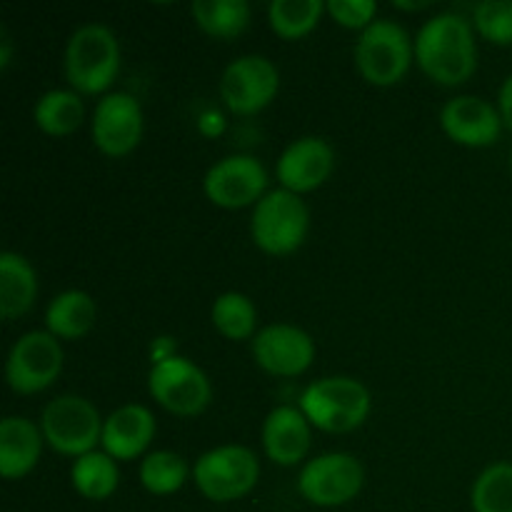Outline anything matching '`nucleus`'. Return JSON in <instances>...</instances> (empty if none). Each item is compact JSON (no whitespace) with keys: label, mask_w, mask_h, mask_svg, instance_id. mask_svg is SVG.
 Instances as JSON below:
<instances>
[{"label":"nucleus","mask_w":512,"mask_h":512,"mask_svg":"<svg viewBox=\"0 0 512 512\" xmlns=\"http://www.w3.org/2000/svg\"><path fill=\"white\" fill-rule=\"evenodd\" d=\"M415 63L433 83L455 88L478 68L473 25L465 15L445 10L420 25L415 35Z\"/></svg>","instance_id":"1"},{"label":"nucleus","mask_w":512,"mask_h":512,"mask_svg":"<svg viewBox=\"0 0 512 512\" xmlns=\"http://www.w3.org/2000/svg\"><path fill=\"white\" fill-rule=\"evenodd\" d=\"M65 78L80 95H98L113 85L120 73V43L103 23H85L65 45Z\"/></svg>","instance_id":"2"},{"label":"nucleus","mask_w":512,"mask_h":512,"mask_svg":"<svg viewBox=\"0 0 512 512\" xmlns=\"http://www.w3.org/2000/svg\"><path fill=\"white\" fill-rule=\"evenodd\" d=\"M370 405V393L360 380L330 375L305 385L298 408L310 425L325 433H350L368 420Z\"/></svg>","instance_id":"3"},{"label":"nucleus","mask_w":512,"mask_h":512,"mask_svg":"<svg viewBox=\"0 0 512 512\" xmlns=\"http://www.w3.org/2000/svg\"><path fill=\"white\" fill-rule=\"evenodd\" d=\"M353 58L358 73L370 85L390 88L408 75L415 60V40L395 20L375 18L368 28L360 30Z\"/></svg>","instance_id":"4"},{"label":"nucleus","mask_w":512,"mask_h":512,"mask_svg":"<svg viewBox=\"0 0 512 512\" xmlns=\"http://www.w3.org/2000/svg\"><path fill=\"white\" fill-rule=\"evenodd\" d=\"M310 228V210L303 198L278 188L255 203L250 218L253 243L268 255H290L305 243Z\"/></svg>","instance_id":"5"},{"label":"nucleus","mask_w":512,"mask_h":512,"mask_svg":"<svg viewBox=\"0 0 512 512\" xmlns=\"http://www.w3.org/2000/svg\"><path fill=\"white\" fill-rule=\"evenodd\" d=\"M193 480L213 503H233L258 485L260 460L245 445H220L195 460Z\"/></svg>","instance_id":"6"},{"label":"nucleus","mask_w":512,"mask_h":512,"mask_svg":"<svg viewBox=\"0 0 512 512\" xmlns=\"http://www.w3.org/2000/svg\"><path fill=\"white\" fill-rule=\"evenodd\" d=\"M103 423L98 408L83 395H60L50 400L40 415L45 443L68 458L93 453L103 438Z\"/></svg>","instance_id":"7"},{"label":"nucleus","mask_w":512,"mask_h":512,"mask_svg":"<svg viewBox=\"0 0 512 512\" xmlns=\"http://www.w3.org/2000/svg\"><path fill=\"white\" fill-rule=\"evenodd\" d=\"M63 345L48 330L20 335L5 360V380L15 395H35L48 390L63 373Z\"/></svg>","instance_id":"8"},{"label":"nucleus","mask_w":512,"mask_h":512,"mask_svg":"<svg viewBox=\"0 0 512 512\" xmlns=\"http://www.w3.org/2000/svg\"><path fill=\"white\" fill-rule=\"evenodd\" d=\"M365 470L350 453H323L308 460L298 475V490L310 505L340 508L360 495Z\"/></svg>","instance_id":"9"},{"label":"nucleus","mask_w":512,"mask_h":512,"mask_svg":"<svg viewBox=\"0 0 512 512\" xmlns=\"http://www.w3.org/2000/svg\"><path fill=\"white\" fill-rule=\"evenodd\" d=\"M148 390L160 408L180 418L200 415L213 398L208 375L183 355H173L170 360L153 365L148 375Z\"/></svg>","instance_id":"10"},{"label":"nucleus","mask_w":512,"mask_h":512,"mask_svg":"<svg viewBox=\"0 0 512 512\" xmlns=\"http://www.w3.org/2000/svg\"><path fill=\"white\" fill-rule=\"evenodd\" d=\"M280 90V73L265 55H240L220 75V98L235 115H255L268 108Z\"/></svg>","instance_id":"11"},{"label":"nucleus","mask_w":512,"mask_h":512,"mask_svg":"<svg viewBox=\"0 0 512 512\" xmlns=\"http://www.w3.org/2000/svg\"><path fill=\"white\" fill-rule=\"evenodd\" d=\"M268 188V170L258 158L248 153H235L218 160L203 178L208 200L218 208L238 210L255 205Z\"/></svg>","instance_id":"12"},{"label":"nucleus","mask_w":512,"mask_h":512,"mask_svg":"<svg viewBox=\"0 0 512 512\" xmlns=\"http://www.w3.org/2000/svg\"><path fill=\"white\" fill-rule=\"evenodd\" d=\"M93 143L108 158L133 153L143 138V108L130 93H105L93 113Z\"/></svg>","instance_id":"13"},{"label":"nucleus","mask_w":512,"mask_h":512,"mask_svg":"<svg viewBox=\"0 0 512 512\" xmlns=\"http://www.w3.org/2000/svg\"><path fill=\"white\" fill-rule=\"evenodd\" d=\"M253 358L265 373L278 375V378H295L313 365L315 343L298 325L273 323L255 333Z\"/></svg>","instance_id":"14"},{"label":"nucleus","mask_w":512,"mask_h":512,"mask_svg":"<svg viewBox=\"0 0 512 512\" xmlns=\"http://www.w3.org/2000/svg\"><path fill=\"white\" fill-rule=\"evenodd\" d=\"M503 115L480 95H455L440 110V128L453 143L468 148H490L503 133Z\"/></svg>","instance_id":"15"},{"label":"nucleus","mask_w":512,"mask_h":512,"mask_svg":"<svg viewBox=\"0 0 512 512\" xmlns=\"http://www.w3.org/2000/svg\"><path fill=\"white\" fill-rule=\"evenodd\" d=\"M335 168V150L328 140L318 135H305L293 140L288 148L280 153L275 173L280 185L295 195L310 193L320 188L330 178Z\"/></svg>","instance_id":"16"},{"label":"nucleus","mask_w":512,"mask_h":512,"mask_svg":"<svg viewBox=\"0 0 512 512\" xmlns=\"http://www.w3.org/2000/svg\"><path fill=\"white\" fill-rule=\"evenodd\" d=\"M263 450L275 465L293 468L305 460L310 450V423L303 410L293 405H278L263 420L260 430Z\"/></svg>","instance_id":"17"},{"label":"nucleus","mask_w":512,"mask_h":512,"mask_svg":"<svg viewBox=\"0 0 512 512\" xmlns=\"http://www.w3.org/2000/svg\"><path fill=\"white\" fill-rule=\"evenodd\" d=\"M155 435V418L145 405L128 403L120 405L118 410L105 418L103 423V438H100V445H103L105 453L110 458L120 460H135L148 450L150 440Z\"/></svg>","instance_id":"18"},{"label":"nucleus","mask_w":512,"mask_h":512,"mask_svg":"<svg viewBox=\"0 0 512 512\" xmlns=\"http://www.w3.org/2000/svg\"><path fill=\"white\" fill-rule=\"evenodd\" d=\"M43 430L23 415H8L0 420V475L18 480L33 473L43 453Z\"/></svg>","instance_id":"19"},{"label":"nucleus","mask_w":512,"mask_h":512,"mask_svg":"<svg viewBox=\"0 0 512 512\" xmlns=\"http://www.w3.org/2000/svg\"><path fill=\"white\" fill-rule=\"evenodd\" d=\"M38 298V275L20 253H0V315L15 320L28 313Z\"/></svg>","instance_id":"20"},{"label":"nucleus","mask_w":512,"mask_h":512,"mask_svg":"<svg viewBox=\"0 0 512 512\" xmlns=\"http://www.w3.org/2000/svg\"><path fill=\"white\" fill-rule=\"evenodd\" d=\"M98 308L85 290H63L45 308L48 333L58 340H80L93 330Z\"/></svg>","instance_id":"21"},{"label":"nucleus","mask_w":512,"mask_h":512,"mask_svg":"<svg viewBox=\"0 0 512 512\" xmlns=\"http://www.w3.org/2000/svg\"><path fill=\"white\" fill-rule=\"evenodd\" d=\"M70 483L75 493L85 500H108L118 490L120 470L118 460L110 458L105 450H93L75 458L70 468Z\"/></svg>","instance_id":"22"},{"label":"nucleus","mask_w":512,"mask_h":512,"mask_svg":"<svg viewBox=\"0 0 512 512\" xmlns=\"http://www.w3.org/2000/svg\"><path fill=\"white\" fill-rule=\"evenodd\" d=\"M33 120L43 133L63 135L75 133L85 120V105L80 93L65 88H53L38 98L33 108Z\"/></svg>","instance_id":"23"},{"label":"nucleus","mask_w":512,"mask_h":512,"mask_svg":"<svg viewBox=\"0 0 512 512\" xmlns=\"http://www.w3.org/2000/svg\"><path fill=\"white\" fill-rule=\"evenodd\" d=\"M190 13L203 33L218 40L238 38L250 25L248 0H195Z\"/></svg>","instance_id":"24"},{"label":"nucleus","mask_w":512,"mask_h":512,"mask_svg":"<svg viewBox=\"0 0 512 512\" xmlns=\"http://www.w3.org/2000/svg\"><path fill=\"white\" fill-rule=\"evenodd\" d=\"M210 320L215 330L228 340H248L255 338V325H258V310L248 295L230 290L215 298L210 308Z\"/></svg>","instance_id":"25"},{"label":"nucleus","mask_w":512,"mask_h":512,"mask_svg":"<svg viewBox=\"0 0 512 512\" xmlns=\"http://www.w3.org/2000/svg\"><path fill=\"white\" fill-rule=\"evenodd\" d=\"M323 10V0H273L268 5L270 28L285 40L305 38L320 23Z\"/></svg>","instance_id":"26"},{"label":"nucleus","mask_w":512,"mask_h":512,"mask_svg":"<svg viewBox=\"0 0 512 512\" xmlns=\"http://www.w3.org/2000/svg\"><path fill=\"white\" fill-rule=\"evenodd\" d=\"M188 463L173 450H155L140 460V485L153 495H173L188 480Z\"/></svg>","instance_id":"27"},{"label":"nucleus","mask_w":512,"mask_h":512,"mask_svg":"<svg viewBox=\"0 0 512 512\" xmlns=\"http://www.w3.org/2000/svg\"><path fill=\"white\" fill-rule=\"evenodd\" d=\"M473 512H512V463L488 465L470 490Z\"/></svg>","instance_id":"28"},{"label":"nucleus","mask_w":512,"mask_h":512,"mask_svg":"<svg viewBox=\"0 0 512 512\" xmlns=\"http://www.w3.org/2000/svg\"><path fill=\"white\" fill-rule=\"evenodd\" d=\"M473 25L485 40L512 45V0H483L473 8Z\"/></svg>","instance_id":"29"},{"label":"nucleus","mask_w":512,"mask_h":512,"mask_svg":"<svg viewBox=\"0 0 512 512\" xmlns=\"http://www.w3.org/2000/svg\"><path fill=\"white\" fill-rule=\"evenodd\" d=\"M325 10L335 23L345 25V28L365 30L375 20L378 3H373V0H330V3H325Z\"/></svg>","instance_id":"30"},{"label":"nucleus","mask_w":512,"mask_h":512,"mask_svg":"<svg viewBox=\"0 0 512 512\" xmlns=\"http://www.w3.org/2000/svg\"><path fill=\"white\" fill-rule=\"evenodd\" d=\"M498 110L503 115L505 128L512 130V73L503 80V85L498 90Z\"/></svg>","instance_id":"31"},{"label":"nucleus","mask_w":512,"mask_h":512,"mask_svg":"<svg viewBox=\"0 0 512 512\" xmlns=\"http://www.w3.org/2000/svg\"><path fill=\"white\" fill-rule=\"evenodd\" d=\"M198 128L200 133L208 135V138H215V135H220L225 130V118L218 113V110H205V113L200 115Z\"/></svg>","instance_id":"32"},{"label":"nucleus","mask_w":512,"mask_h":512,"mask_svg":"<svg viewBox=\"0 0 512 512\" xmlns=\"http://www.w3.org/2000/svg\"><path fill=\"white\" fill-rule=\"evenodd\" d=\"M175 353V340L173 338H155L153 345H150V360L153 365L163 363V360H170Z\"/></svg>","instance_id":"33"},{"label":"nucleus","mask_w":512,"mask_h":512,"mask_svg":"<svg viewBox=\"0 0 512 512\" xmlns=\"http://www.w3.org/2000/svg\"><path fill=\"white\" fill-rule=\"evenodd\" d=\"M10 53H13V45H10V38L5 30H0V68H8L10 65Z\"/></svg>","instance_id":"34"},{"label":"nucleus","mask_w":512,"mask_h":512,"mask_svg":"<svg viewBox=\"0 0 512 512\" xmlns=\"http://www.w3.org/2000/svg\"><path fill=\"white\" fill-rule=\"evenodd\" d=\"M395 8H400V10H423V8H428V5H433L430 3V0H425V3H405V0H395Z\"/></svg>","instance_id":"35"},{"label":"nucleus","mask_w":512,"mask_h":512,"mask_svg":"<svg viewBox=\"0 0 512 512\" xmlns=\"http://www.w3.org/2000/svg\"><path fill=\"white\" fill-rule=\"evenodd\" d=\"M510 173H512V155H510Z\"/></svg>","instance_id":"36"}]
</instances>
